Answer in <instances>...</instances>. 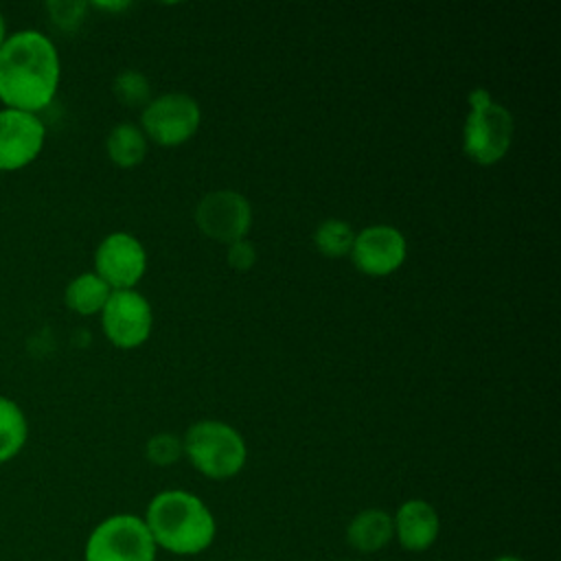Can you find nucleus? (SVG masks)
<instances>
[{"label": "nucleus", "instance_id": "5701e85b", "mask_svg": "<svg viewBox=\"0 0 561 561\" xmlns=\"http://www.w3.org/2000/svg\"><path fill=\"white\" fill-rule=\"evenodd\" d=\"M7 35H9V33H7V22H4V15H2V13H0V46H2V44H4V39H7Z\"/></svg>", "mask_w": 561, "mask_h": 561}, {"label": "nucleus", "instance_id": "393cba45", "mask_svg": "<svg viewBox=\"0 0 561 561\" xmlns=\"http://www.w3.org/2000/svg\"><path fill=\"white\" fill-rule=\"evenodd\" d=\"M337 561H351V559H337Z\"/></svg>", "mask_w": 561, "mask_h": 561}, {"label": "nucleus", "instance_id": "20e7f679", "mask_svg": "<svg viewBox=\"0 0 561 561\" xmlns=\"http://www.w3.org/2000/svg\"><path fill=\"white\" fill-rule=\"evenodd\" d=\"M467 118L462 127V151L476 164L500 162L513 142V116L484 88H473L467 96Z\"/></svg>", "mask_w": 561, "mask_h": 561}, {"label": "nucleus", "instance_id": "4be33fe9", "mask_svg": "<svg viewBox=\"0 0 561 561\" xmlns=\"http://www.w3.org/2000/svg\"><path fill=\"white\" fill-rule=\"evenodd\" d=\"M94 7H99V9H105V11H121V9H125V7H129V2H116V4H112V2H96Z\"/></svg>", "mask_w": 561, "mask_h": 561}, {"label": "nucleus", "instance_id": "9d476101", "mask_svg": "<svg viewBox=\"0 0 561 561\" xmlns=\"http://www.w3.org/2000/svg\"><path fill=\"white\" fill-rule=\"evenodd\" d=\"M147 270V252L129 232L107 234L94 250V274L110 289H134Z\"/></svg>", "mask_w": 561, "mask_h": 561}, {"label": "nucleus", "instance_id": "f8f14e48", "mask_svg": "<svg viewBox=\"0 0 561 561\" xmlns=\"http://www.w3.org/2000/svg\"><path fill=\"white\" fill-rule=\"evenodd\" d=\"M394 539L405 552L430 550L440 533V517L434 504L421 497L405 500L392 515Z\"/></svg>", "mask_w": 561, "mask_h": 561}, {"label": "nucleus", "instance_id": "aec40b11", "mask_svg": "<svg viewBox=\"0 0 561 561\" xmlns=\"http://www.w3.org/2000/svg\"><path fill=\"white\" fill-rule=\"evenodd\" d=\"M85 7H88L85 2H48L46 4L50 20L64 31H72L81 24Z\"/></svg>", "mask_w": 561, "mask_h": 561}, {"label": "nucleus", "instance_id": "423d86ee", "mask_svg": "<svg viewBox=\"0 0 561 561\" xmlns=\"http://www.w3.org/2000/svg\"><path fill=\"white\" fill-rule=\"evenodd\" d=\"M202 123L199 103L184 92H167L151 99L140 114V129L147 140L160 147H178L195 136Z\"/></svg>", "mask_w": 561, "mask_h": 561}, {"label": "nucleus", "instance_id": "0eeeda50", "mask_svg": "<svg viewBox=\"0 0 561 561\" xmlns=\"http://www.w3.org/2000/svg\"><path fill=\"white\" fill-rule=\"evenodd\" d=\"M101 327L116 348H136L145 344L151 333V305L136 289H114L101 309Z\"/></svg>", "mask_w": 561, "mask_h": 561}, {"label": "nucleus", "instance_id": "6e6552de", "mask_svg": "<svg viewBox=\"0 0 561 561\" xmlns=\"http://www.w3.org/2000/svg\"><path fill=\"white\" fill-rule=\"evenodd\" d=\"M195 224L208 239L230 245L245 239L252 224V206L237 191H213L199 199L195 208Z\"/></svg>", "mask_w": 561, "mask_h": 561}, {"label": "nucleus", "instance_id": "39448f33", "mask_svg": "<svg viewBox=\"0 0 561 561\" xmlns=\"http://www.w3.org/2000/svg\"><path fill=\"white\" fill-rule=\"evenodd\" d=\"M158 548L142 522L134 513L105 517L88 535L83 561H156Z\"/></svg>", "mask_w": 561, "mask_h": 561}, {"label": "nucleus", "instance_id": "ddd939ff", "mask_svg": "<svg viewBox=\"0 0 561 561\" xmlns=\"http://www.w3.org/2000/svg\"><path fill=\"white\" fill-rule=\"evenodd\" d=\"M394 539L392 515L383 508H364L346 526V543L359 554H375Z\"/></svg>", "mask_w": 561, "mask_h": 561}, {"label": "nucleus", "instance_id": "f3484780", "mask_svg": "<svg viewBox=\"0 0 561 561\" xmlns=\"http://www.w3.org/2000/svg\"><path fill=\"white\" fill-rule=\"evenodd\" d=\"M353 241L355 232L344 219H324L313 232L316 250L329 259H342L351 254Z\"/></svg>", "mask_w": 561, "mask_h": 561}, {"label": "nucleus", "instance_id": "b1692460", "mask_svg": "<svg viewBox=\"0 0 561 561\" xmlns=\"http://www.w3.org/2000/svg\"><path fill=\"white\" fill-rule=\"evenodd\" d=\"M491 561H526V559H522V557H517V554H500V557H495V559H491Z\"/></svg>", "mask_w": 561, "mask_h": 561}, {"label": "nucleus", "instance_id": "a211bd4d", "mask_svg": "<svg viewBox=\"0 0 561 561\" xmlns=\"http://www.w3.org/2000/svg\"><path fill=\"white\" fill-rule=\"evenodd\" d=\"M112 92L114 96L127 105V107H138V105H147L149 103V94H151V85L147 81V77L138 70H123L116 75L114 83H112Z\"/></svg>", "mask_w": 561, "mask_h": 561}, {"label": "nucleus", "instance_id": "f03ea898", "mask_svg": "<svg viewBox=\"0 0 561 561\" xmlns=\"http://www.w3.org/2000/svg\"><path fill=\"white\" fill-rule=\"evenodd\" d=\"M158 550L195 557L208 550L217 535L213 511L202 497L184 489H167L156 493L142 517Z\"/></svg>", "mask_w": 561, "mask_h": 561}, {"label": "nucleus", "instance_id": "f257e3e1", "mask_svg": "<svg viewBox=\"0 0 561 561\" xmlns=\"http://www.w3.org/2000/svg\"><path fill=\"white\" fill-rule=\"evenodd\" d=\"M61 81L59 53L50 37L35 28L9 33L0 46V103L39 114Z\"/></svg>", "mask_w": 561, "mask_h": 561}, {"label": "nucleus", "instance_id": "dca6fc26", "mask_svg": "<svg viewBox=\"0 0 561 561\" xmlns=\"http://www.w3.org/2000/svg\"><path fill=\"white\" fill-rule=\"evenodd\" d=\"M28 438L24 410L9 397L0 394V465L15 458Z\"/></svg>", "mask_w": 561, "mask_h": 561}, {"label": "nucleus", "instance_id": "1a4fd4ad", "mask_svg": "<svg viewBox=\"0 0 561 561\" xmlns=\"http://www.w3.org/2000/svg\"><path fill=\"white\" fill-rule=\"evenodd\" d=\"M46 127L37 114L0 110V171L11 173L28 167L44 149Z\"/></svg>", "mask_w": 561, "mask_h": 561}, {"label": "nucleus", "instance_id": "6ab92c4d", "mask_svg": "<svg viewBox=\"0 0 561 561\" xmlns=\"http://www.w3.org/2000/svg\"><path fill=\"white\" fill-rule=\"evenodd\" d=\"M145 456L156 467H171L184 456L182 438H178L171 432H158L147 440Z\"/></svg>", "mask_w": 561, "mask_h": 561}, {"label": "nucleus", "instance_id": "412c9836", "mask_svg": "<svg viewBox=\"0 0 561 561\" xmlns=\"http://www.w3.org/2000/svg\"><path fill=\"white\" fill-rule=\"evenodd\" d=\"M228 265L237 272H248L256 263V248L248 239H239L228 245Z\"/></svg>", "mask_w": 561, "mask_h": 561}, {"label": "nucleus", "instance_id": "9b49d317", "mask_svg": "<svg viewBox=\"0 0 561 561\" xmlns=\"http://www.w3.org/2000/svg\"><path fill=\"white\" fill-rule=\"evenodd\" d=\"M351 256L362 274L388 276L403 265L408 256V243L394 226L377 224L355 234Z\"/></svg>", "mask_w": 561, "mask_h": 561}, {"label": "nucleus", "instance_id": "7ed1b4c3", "mask_svg": "<svg viewBox=\"0 0 561 561\" xmlns=\"http://www.w3.org/2000/svg\"><path fill=\"white\" fill-rule=\"evenodd\" d=\"M182 451L186 460L210 480L234 478L248 460L243 436L232 425L213 419L197 421L186 430Z\"/></svg>", "mask_w": 561, "mask_h": 561}, {"label": "nucleus", "instance_id": "4468645a", "mask_svg": "<svg viewBox=\"0 0 561 561\" xmlns=\"http://www.w3.org/2000/svg\"><path fill=\"white\" fill-rule=\"evenodd\" d=\"M110 285L94 272H83L75 276L64 291V302L70 311L79 316H94L101 313L110 298Z\"/></svg>", "mask_w": 561, "mask_h": 561}, {"label": "nucleus", "instance_id": "2eb2a0df", "mask_svg": "<svg viewBox=\"0 0 561 561\" xmlns=\"http://www.w3.org/2000/svg\"><path fill=\"white\" fill-rule=\"evenodd\" d=\"M147 138L142 129L134 123H118L112 127V131L105 138V151L107 158L121 167V169H131L140 164L147 156Z\"/></svg>", "mask_w": 561, "mask_h": 561}]
</instances>
